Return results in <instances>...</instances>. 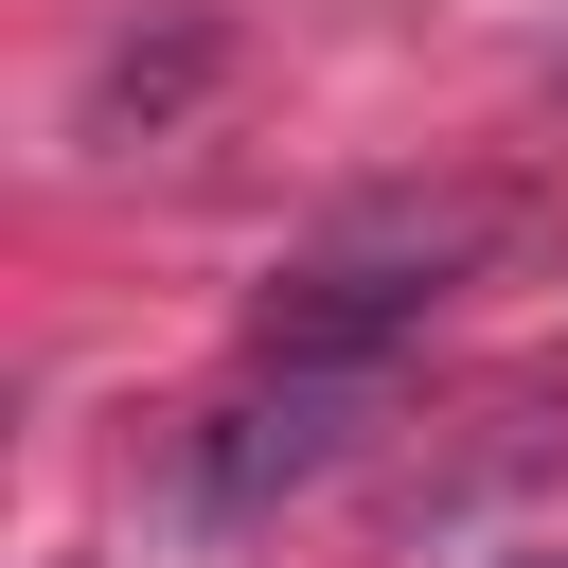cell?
<instances>
[{"label": "cell", "instance_id": "7a4b0ae2", "mask_svg": "<svg viewBox=\"0 0 568 568\" xmlns=\"http://www.w3.org/2000/svg\"><path fill=\"white\" fill-rule=\"evenodd\" d=\"M355 408H373V373H266V355H248V390L178 444V497L231 532V515H266L284 479H320V462L355 444Z\"/></svg>", "mask_w": 568, "mask_h": 568}, {"label": "cell", "instance_id": "6da1fadb", "mask_svg": "<svg viewBox=\"0 0 568 568\" xmlns=\"http://www.w3.org/2000/svg\"><path fill=\"white\" fill-rule=\"evenodd\" d=\"M444 266H462V213H373V231H337V248H302L284 284H266V373H390V337L444 302Z\"/></svg>", "mask_w": 568, "mask_h": 568}]
</instances>
